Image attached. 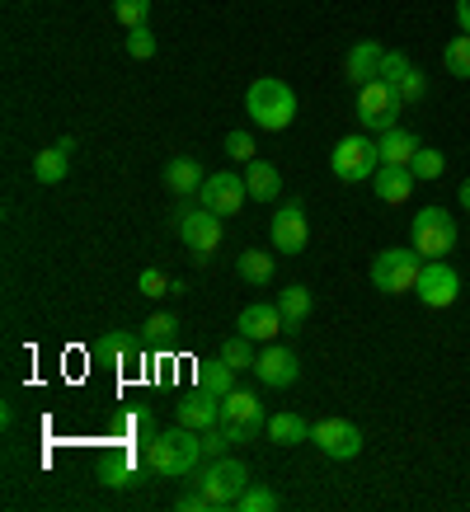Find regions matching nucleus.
<instances>
[{
  "instance_id": "1",
  "label": "nucleus",
  "mask_w": 470,
  "mask_h": 512,
  "mask_svg": "<svg viewBox=\"0 0 470 512\" xmlns=\"http://www.w3.org/2000/svg\"><path fill=\"white\" fill-rule=\"evenodd\" d=\"M146 456V470L156 475V480H184V475H193L198 470V461H203V433L198 428H170V433H156V442L141 451Z\"/></svg>"
},
{
  "instance_id": "2",
  "label": "nucleus",
  "mask_w": 470,
  "mask_h": 512,
  "mask_svg": "<svg viewBox=\"0 0 470 512\" xmlns=\"http://www.w3.org/2000/svg\"><path fill=\"white\" fill-rule=\"evenodd\" d=\"M245 113L254 118V127H264V132H282V127H292L297 118V94L292 85L278 76H259L245 90Z\"/></svg>"
},
{
  "instance_id": "3",
  "label": "nucleus",
  "mask_w": 470,
  "mask_h": 512,
  "mask_svg": "<svg viewBox=\"0 0 470 512\" xmlns=\"http://www.w3.org/2000/svg\"><path fill=\"white\" fill-rule=\"evenodd\" d=\"M193 489L212 503V512L235 508V498L250 489V470H245V461H235V456H212V466L198 475Z\"/></svg>"
},
{
  "instance_id": "4",
  "label": "nucleus",
  "mask_w": 470,
  "mask_h": 512,
  "mask_svg": "<svg viewBox=\"0 0 470 512\" xmlns=\"http://www.w3.org/2000/svg\"><path fill=\"white\" fill-rule=\"evenodd\" d=\"M419 273H423L419 249H381L372 259V287L386 296L414 292V287H419Z\"/></svg>"
},
{
  "instance_id": "5",
  "label": "nucleus",
  "mask_w": 470,
  "mask_h": 512,
  "mask_svg": "<svg viewBox=\"0 0 470 512\" xmlns=\"http://www.w3.org/2000/svg\"><path fill=\"white\" fill-rule=\"evenodd\" d=\"M329 170H334L339 184H367V179L381 170V151H376V141L353 132V137H344L329 151Z\"/></svg>"
},
{
  "instance_id": "6",
  "label": "nucleus",
  "mask_w": 470,
  "mask_h": 512,
  "mask_svg": "<svg viewBox=\"0 0 470 512\" xmlns=\"http://www.w3.org/2000/svg\"><path fill=\"white\" fill-rule=\"evenodd\" d=\"M409 249H419V259H447L456 249V221L442 207H423L409 226Z\"/></svg>"
},
{
  "instance_id": "7",
  "label": "nucleus",
  "mask_w": 470,
  "mask_h": 512,
  "mask_svg": "<svg viewBox=\"0 0 470 512\" xmlns=\"http://www.w3.org/2000/svg\"><path fill=\"white\" fill-rule=\"evenodd\" d=\"M174 231H179V240L188 245V254L203 264V259H212L221 249V217L217 212H207V207H198V212H174Z\"/></svg>"
},
{
  "instance_id": "8",
  "label": "nucleus",
  "mask_w": 470,
  "mask_h": 512,
  "mask_svg": "<svg viewBox=\"0 0 470 512\" xmlns=\"http://www.w3.org/2000/svg\"><path fill=\"white\" fill-rule=\"evenodd\" d=\"M400 109H405V104L386 90V80H372V85L358 90V123L367 127V132H391V127H400Z\"/></svg>"
},
{
  "instance_id": "9",
  "label": "nucleus",
  "mask_w": 470,
  "mask_h": 512,
  "mask_svg": "<svg viewBox=\"0 0 470 512\" xmlns=\"http://www.w3.org/2000/svg\"><path fill=\"white\" fill-rule=\"evenodd\" d=\"M428 311H447L456 296H461V278H456V268L447 259H423V273H419V287H414Z\"/></svg>"
},
{
  "instance_id": "10",
  "label": "nucleus",
  "mask_w": 470,
  "mask_h": 512,
  "mask_svg": "<svg viewBox=\"0 0 470 512\" xmlns=\"http://www.w3.org/2000/svg\"><path fill=\"white\" fill-rule=\"evenodd\" d=\"M245 198H250V188H245V174H231V170H217L203 188H198V202H203L207 212H217L221 221L235 217V212L245 207Z\"/></svg>"
},
{
  "instance_id": "11",
  "label": "nucleus",
  "mask_w": 470,
  "mask_h": 512,
  "mask_svg": "<svg viewBox=\"0 0 470 512\" xmlns=\"http://www.w3.org/2000/svg\"><path fill=\"white\" fill-rule=\"evenodd\" d=\"M381 80H386V90H391L400 104H419L423 94H428V76L409 62L405 52H386V62H381Z\"/></svg>"
},
{
  "instance_id": "12",
  "label": "nucleus",
  "mask_w": 470,
  "mask_h": 512,
  "mask_svg": "<svg viewBox=\"0 0 470 512\" xmlns=\"http://www.w3.org/2000/svg\"><path fill=\"white\" fill-rule=\"evenodd\" d=\"M311 437H315V447L325 451L329 461H353V456L362 451V428L353 419H325V423H315Z\"/></svg>"
},
{
  "instance_id": "13",
  "label": "nucleus",
  "mask_w": 470,
  "mask_h": 512,
  "mask_svg": "<svg viewBox=\"0 0 470 512\" xmlns=\"http://www.w3.org/2000/svg\"><path fill=\"white\" fill-rule=\"evenodd\" d=\"M306 240H311V231H306V207H301V198L282 202L278 217H273V249H278V254H301Z\"/></svg>"
},
{
  "instance_id": "14",
  "label": "nucleus",
  "mask_w": 470,
  "mask_h": 512,
  "mask_svg": "<svg viewBox=\"0 0 470 512\" xmlns=\"http://www.w3.org/2000/svg\"><path fill=\"white\" fill-rule=\"evenodd\" d=\"M254 372H259L264 386L282 390V386H292V381L301 376V362H297L292 348H282V343H264V353H259V362H254Z\"/></svg>"
},
{
  "instance_id": "15",
  "label": "nucleus",
  "mask_w": 470,
  "mask_h": 512,
  "mask_svg": "<svg viewBox=\"0 0 470 512\" xmlns=\"http://www.w3.org/2000/svg\"><path fill=\"white\" fill-rule=\"evenodd\" d=\"M282 325H287V320H282V311L273 306V301H254V306H245L240 320H235V329L254 343H278Z\"/></svg>"
},
{
  "instance_id": "16",
  "label": "nucleus",
  "mask_w": 470,
  "mask_h": 512,
  "mask_svg": "<svg viewBox=\"0 0 470 512\" xmlns=\"http://www.w3.org/2000/svg\"><path fill=\"white\" fill-rule=\"evenodd\" d=\"M381 62H386V47L381 43H358V47H348V57H344V76L353 90H362V85H372V80H381Z\"/></svg>"
},
{
  "instance_id": "17",
  "label": "nucleus",
  "mask_w": 470,
  "mask_h": 512,
  "mask_svg": "<svg viewBox=\"0 0 470 512\" xmlns=\"http://www.w3.org/2000/svg\"><path fill=\"white\" fill-rule=\"evenodd\" d=\"M414 184H419V179H414V170H409V165H381V170L372 174L376 198L386 202V207H400V202L414 193Z\"/></svg>"
},
{
  "instance_id": "18",
  "label": "nucleus",
  "mask_w": 470,
  "mask_h": 512,
  "mask_svg": "<svg viewBox=\"0 0 470 512\" xmlns=\"http://www.w3.org/2000/svg\"><path fill=\"white\" fill-rule=\"evenodd\" d=\"M71 151H76V141H52V146H43L38 156H33V179L38 184H62L66 170H71Z\"/></svg>"
},
{
  "instance_id": "19",
  "label": "nucleus",
  "mask_w": 470,
  "mask_h": 512,
  "mask_svg": "<svg viewBox=\"0 0 470 512\" xmlns=\"http://www.w3.org/2000/svg\"><path fill=\"white\" fill-rule=\"evenodd\" d=\"M419 146H423V141L414 137V132H405V127H391V132H381V141H376L381 165H414Z\"/></svg>"
},
{
  "instance_id": "20",
  "label": "nucleus",
  "mask_w": 470,
  "mask_h": 512,
  "mask_svg": "<svg viewBox=\"0 0 470 512\" xmlns=\"http://www.w3.org/2000/svg\"><path fill=\"white\" fill-rule=\"evenodd\" d=\"M179 423H184V428H198V433L217 428L221 423V400L217 395H207V390H198L193 400L179 404Z\"/></svg>"
},
{
  "instance_id": "21",
  "label": "nucleus",
  "mask_w": 470,
  "mask_h": 512,
  "mask_svg": "<svg viewBox=\"0 0 470 512\" xmlns=\"http://www.w3.org/2000/svg\"><path fill=\"white\" fill-rule=\"evenodd\" d=\"M203 184H207V174H203V165H198V160L174 156L170 165H165V188H170V193H179V198H193Z\"/></svg>"
},
{
  "instance_id": "22",
  "label": "nucleus",
  "mask_w": 470,
  "mask_h": 512,
  "mask_svg": "<svg viewBox=\"0 0 470 512\" xmlns=\"http://www.w3.org/2000/svg\"><path fill=\"white\" fill-rule=\"evenodd\" d=\"M245 188H250L254 202H273L282 193L278 165H268V160H250V165H245Z\"/></svg>"
},
{
  "instance_id": "23",
  "label": "nucleus",
  "mask_w": 470,
  "mask_h": 512,
  "mask_svg": "<svg viewBox=\"0 0 470 512\" xmlns=\"http://www.w3.org/2000/svg\"><path fill=\"white\" fill-rule=\"evenodd\" d=\"M221 423H264V404H259V395L235 386L231 395L221 400Z\"/></svg>"
},
{
  "instance_id": "24",
  "label": "nucleus",
  "mask_w": 470,
  "mask_h": 512,
  "mask_svg": "<svg viewBox=\"0 0 470 512\" xmlns=\"http://www.w3.org/2000/svg\"><path fill=\"white\" fill-rule=\"evenodd\" d=\"M306 437H311V423L297 419V414H273V419H268V442H273V447H297Z\"/></svg>"
},
{
  "instance_id": "25",
  "label": "nucleus",
  "mask_w": 470,
  "mask_h": 512,
  "mask_svg": "<svg viewBox=\"0 0 470 512\" xmlns=\"http://www.w3.org/2000/svg\"><path fill=\"white\" fill-rule=\"evenodd\" d=\"M235 367L231 362H226V357H217V362H207L203 372H198V390H207V395H217V400H226V395H231L235 390Z\"/></svg>"
},
{
  "instance_id": "26",
  "label": "nucleus",
  "mask_w": 470,
  "mask_h": 512,
  "mask_svg": "<svg viewBox=\"0 0 470 512\" xmlns=\"http://www.w3.org/2000/svg\"><path fill=\"white\" fill-rule=\"evenodd\" d=\"M311 287H301V282H292V287H282V296H278V311H282V320L287 325H301L306 315H311Z\"/></svg>"
},
{
  "instance_id": "27",
  "label": "nucleus",
  "mask_w": 470,
  "mask_h": 512,
  "mask_svg": "<svg viewBox=\"0 0 470 512\" xmlns=\"http://www.w3.org/2000/svg\"><path fill=\"white\" fill-rule=\"evenodd\" d=\"M94 475H99V484H104V489H123L127 475H132V461H127V456H118V451H109V456H99Z\"/></svg>"
},
{
  "instance_id": "28",
  "label": "nucleus",
  "mask_w": 470,
  "mask_h": 512,
  "mask_svg": "<svg viewBox=\"0 0 470 512\" xmlns=\"http://www.w3.org/2000/svg\"><path fill=\"white\" fill-rule=\"evenodd\" d=\"M282 508V494L278 489H264V484H254L245 494L235 498V512H278Z\"/></svg>"
},
{
  "instance_id": "29",
  "label": "nucleus",
  "mask_w": 470,
  "mask_h": 512,
  "mask_svg": "<svg viewBox=\"0 0 470 512\" xmlns=\"http://www.w3.org/2000/svg\"><path fill=\"white\" fill-rule=\"evenodd\" d=\"M273 268L278 264H273V254H264V249H245V254H240V278L254 282V287L273 278Z\"/></svg>"
},
{
  "instance_id": "30",
  "label": "nucleus",
  "mask_w": 470,
  "mask_h": 512,
  "mask_svg": "<svg viewBox=\"0 0 470 512\" xmlns=\"http://www.w3.org/2000/svg\"><path fill=\"white\" fill-rule=\"evenodd\" d=\"M221 357L231 362L235 372H254V362H259V353H254V339H245V334H240V339H226V343H221Z\"/></svg>"
},
{
  "instance_id": "31",
  "label": "nucleus",
  "mask_w": 470,
  "mask_h": 512,
  "mask_svg": "<svg viewBox=\"0 0 470 512\" xmlns=\"http://www.w3.org/2000/svg\"><path fill=\"white\" fill-rule=\"evenodd\" d=\"M442 62H447V71H452V76L470 80V33H466V38H452V43H447Z\"/></svg>"
},
{
  "instance_id": "32",
  "label": "nucleus",
  "mask_w": 470,
  "mask_h": 512,
  "mask_svg": "<svg viewBox=\"0 0 470 512\" xmlns=\"http://www.w3.org/2000/svg\"><path fill=\"white\" fill-rule=\"evenodd\" d=\"M113 15H118L123 29H141L146 15H151V0H113Z\"/></svg>"
},
{
  "instance_id": "33",
  "label": "nucleus",
  "mask_w": 470,
  "mask_h": 512,
  "mask_svg": "<svg viewBox=\"0 0 470 512\" xmlns=\"http://www.w3.org/2000/svg\"><path fill=\"white\" fill-rule=\"evenodd\" d=\"M409 170H414V179H423V184H428V179H442L447 160H442V151H428V146H419V156H414V165H409Z\"/></svg>"
},
{
  "instance_id": "34",
  "label": "nucleus",
  "mask_w": 470,
  "mask_h": 512,
  "mask_svg": "<svg viewBox=\"0 0 470 512\" xmlns=\"http://www.w3.org/2000/svg\"><path fill=\"white\" fill-rule=\"evenodd\" d=\"M174 334H179V320L170 311H156L146 320V329H141V339H151V343H170Z\"/></svg>"
},
{
  "instance_id": "35",
  "label": "nucleus",
  "mask_w": 470,
  "mask_h": 512,
  "mask_svg": "<svg viewBox=\"0 0 470 512\" xmlns=\"http://www.w3.org/2000/svg\"><path fill=\"white\" fill-rule=\"evenodd\" d=\"M127 57H137V62H151L156 57V33L146 29H127Z\"/></svg>"
},
{
  "instance_id": "36",
  "label": "nucleus",
  "mask_w": 470,
  "mask_h": 512,
  "mask_svg": "<svg viewBox=\"0 0 470 512\" xmlns=\"http://www.w3.org/2000/svg\"><path fill=\"white\" fill-rule=\"evenodd\" d=\"M137 287H141V296H151V301H160V296H170V278L160 273V268H146L137 278Z\"/></svg>"
},
{
  "instance_id": "37",
  "label": "nucleus",
  "mask_w": 470,
  "mask_h": 512,
  "mask_svg": "<svg viewBox=\"0 0 470 512\" xmlns=\"http://www.w3.org/2000/svg\"><path fill=\"white\" fill-rule=\"evenodd\" d=\"M226 156L250 165V160H254V137H250V132H226Z\"/></svg>"
},
{
  "instance_id": "38",
  "label": "nucleus",
  "mask_w": 470,
  "mask_h": 512,
  "mask_svg": "<svg viewBox=\"0 0 470 512\" xmlns=\"http://www.w3.org/2000/svg\"><path fill=\"white\" fill-rule=\"evenodd\" d=\"M104 348H109V353H118V357L137 353V334H127V329H113V334H104Z\"/></svg>"
},
{
  "instance_id": "39",
  "label": "nucleus",
  "mask_w": 470,
  "mask_h": 512,
  "mask_svg": "<svg viewBox=\"0 0 470 512\" xmlns=\"http://www.w3.org/2000/svg\"><path fill=\"white\" fill-rule=\"evenodd\" d=\"M221 428L231 437V447H245V442H254V433H259V423H221Z\"/></svg>"
},
{
  "instance_id": "40",
  "label": "nucleus",
  "mask_w": 470,
  "mask_h": 512,
  "mask_svg": "<svg viewBox=\"0 0 470 512\" xmlns=\"http://www.w3.org/2000/svg\"><path fill=\"white\" fill-rule=\"evenodd\" d=\"M226 447H231V437H226V428H221V423L203 433V451H207V456H221Z\"/></svg>"
},
{
  "instance_id": "41",
  "label": "nucleus",
  "mask_w": 470,
  "mask_h": 512,
  "mask_svg": "<svg viewBox=\"0 0 470 512\" xmlns=\"http://www.w3.org/2000/svg\"><path fill=\"white\" fill-rule=\"evenodd\" d=\"M174 508H179V512H212V503H207L203 494H184L179 503H174Z\"/></svg>"
},
{
  "instance_id": "42",
  "label": "nucleus",
  "mask_w": 470,
  "mask_h": 512,
  "mask_svg": "<svg viewBox=\"0 0 470 512\" xmlns=\"http://www.w3.org/2000/svg\"><path fill=\"white\" fill-rule=\"evenodd\" d=\"M456 24H461V33H470V0H456Z\"/></svg>"
},
{
  "instance_id": "43",
  "label": "nucleus",
  "mask_w": 470,
  "mask_h": 512,
  "mask_svg": "<svg viewBox=\"0 0 470 512\" xmlns=\"http://www.w3.org/2000/svg\"><path fill=\"white\" fill-rule=\"evenodd\" d=\"M461 207H466V212H470V179H466V184H461Z\"/></svg>"
}]
</instances>
